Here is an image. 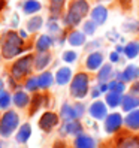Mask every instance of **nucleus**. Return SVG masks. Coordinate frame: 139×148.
Masks as SVG:
<instances>
[{"label":"nucleus","mask_w":139,"mask_h":148,"mask_svg":"<svg viewBox=\"0 0 139 148\" xmlns=\"http://www.w3.org/2000/svg\"><path fill=\"white\" fill-rule=\"evenodd\" d=\"M31 62H33L31 56H24L20 60H16V62L12 64V69H11L12 78H15V79H21L23 76L27 75L31 71Z\"/></svg>","instance_id":"nucleus-5"},{"label":"nucleus","mask_w":139,"mask_h":148,"mask_svg":"<svg viewBox=\"0 0 139 148\" xmlns=\"http://www.w3.org/2000/svg\"><path fill=\"white\" fill-rule=\"evenodd\" d=\"M58 124V117L54 114V112H45L40 120H39V127L45 132H49L53 127H55Z\"/></svg>","instance_id":"nucleus-7"},{"label":"nucleus","mask_w":139,"mask_h":148,"mask_svg":"<svg viewBox=\"0 0 139 148\" xmlns=\"http://www.w3.org/2000/svg\"><path fill=\"white\" fill-rule=\"evenodd\" d=\"M18 126V115L15 111H8L0 118V135L8 138L14 133V130Z\"/></svg>","instance_id":"nucleus-4"},{"label":"nucleus","mask_w":139,"mask_h":148,"mask_svg":"<svg viewBox=\"0 0 139 148\" xmlns=\"http://www.w3.org/2000/svg\"><path fill=\"white\" fill-rule=\"evenodd\" d=\"M130 2H132V0H120V3L123 8H130Z\"/></svg>","instance_id":"nucleus-38"},{"label":"nucleus","mask_w":139,"mask_h":148,"mask_svg":"<svg viewBox=\"0 0 139 148\" xmlns=\"http://www.w3.org/2000/svg\"><path fill=\"white\" fill-rule=\"evenodd\" d=\"M139 76V67H136V66H127L126 69L121 73H118V78L121 81H133V79H136V78Z\"/></svg>","instance_id":"nucleus-12"},{"label":"nucleus","mask_w":139,"mask_h":148,"mask_svg":"<svg viewBox=\"0 0 139 148\" xmlns=\"http://www.w3.org/2000/svg\"><path fill=\"white\" fill-rule=\"evenodd\" d=\"M84 32L87 34H93L94 32H96V23L94 21H87L84 24Z\"/></svg>","instance_id":"nucleus-35"},{"label":"nucleus","mask_w":139,"mask_h":148,"mask_svg":"<svg viewBox=\"0 0 139 148\" xmlns=\"http://www.w3.org/2000/svg\"><path fill=\"white\" fill-rule=\"evenodd\" d=\"M88 12V3L85 0H75L73 3H71L69 6V11H67V15L64 18V23L67 25H78L79 21L84 18Z\"/></svg>","instance_id":"nucleus-2"},{"label":"nucleus","mask_w":139,"mask_h":148,"mask_svg":"<svg viewBox=\"0 0 139 148\" xmlns=\"http://www.w3.org/2000/svg\"><path fill=\"white\" fill-rule=\"evenodd\" d=\"M118 60H120V56H118V53H117V51H115V53H112L111 54V62H118Z\"/></svg>","instance_id":"nucleus-37"},{"label":"nucleus","mask_w":139,"mask_h":148,"mask_svg":"<svg viewBox=\"0 0 139 148\" xmlns=\"http://www.w3.org/2000/svg\"><path fill=\"white\" fill-rule=\"evenodd\" d=\"M126 126L129 129H133V130H138L139 129V109L136 111H132L130 114L126 117Z\"/></svg>","instance_id":"nucleus-18"},{"label":"nucleus","mask_w":139,"mask_h":148,"mask_svg":"<svg viewBox=\"0 0 139 148\" xmlns=\"http://www.w3.org/2000/svg\"><path fill=\"white\" fill-rule=\"evenodd\" d=\"M123 124V118H121L120 114H109L106 117V121H105V130L108 133H115L117 130L121 127Z\"/></svg>","instance_id":"nucleus-8"},{"label":"nucleus","mask_w":139,"mask_h":148,"mask_svg":"<svg viewBox=\"0 0 139 148\" xmlns=\"http://www.w3.org/2000/svg\"><path fill=\"white\" fill-rule=\"evenodd\" d=\"M43 100H45V97L43 96H40V94H36L33 97V100H31V109H30V114H34L40 106H42V103H43Z\"/></svg>","instance_id":"nucleus-29"},{"label":"nucleus","mask_w":139,"mask_h":148,"mask_svg":"<svg viewBox=\"0 0 139 148\" xmlns=\"http://www.w3.org/2000/svg\"><path fill=\"white\" fill-rule=\"evenodd\" d=\"M38 11H40V3L38 0H27L24 3V12L25 14H34Z\"/></svg>","instance_id":"nucleus-27"},{"label":"nucleus","mask_w":139,"mask_h":148,"mask_svg":"<svg viewBox=\"0 0 139 148\" xmlns=\"http://www.w3.org/2000/svg\"><path fill=\"white\" fill-rule=\"evenodd\" d=\"M111 73H112V67H111V64H105L102 69H100V72H99V81L100 82H105L108 78L111 76Z\"/></svg>","instance_id":"nucleus-28"},{"label":"nucleus","mask_w":139,"mask_h":148,"mask_svg":"<svg viewBox=\"0 0 139 148\" xmlns=\"http://www.w3.org/2000/svg\"><path fill=\"white\" fill-rule=\"evenodd\" d=\"M51 43H53V39H51L49 36H47V34H43V36H40L36 42V49L39 51V53H42V51H47Z\"/></svg>","instance_id":"nucleus-24"},{"label":"nucleus","mask_w":139,"mask_h":148,"mask_svg":"<svg viewBox=\"0 0 139 148\" xmlns=\"http://www.w3.org/2000/svg\"><path fill=\"white\" fill-rule=\"evenodd\" d=\"M14 103L20 108H24L29 103V94L24 93V91H16L14 94Z\"/></svg>","instance_id":"nucleus-25"},{"label":"nucleus","mask_w":139,"mask_h":148,"mask_svg":"<svg viewBox=\"0 0 139 148\" xmlns=\"http://www.w3.org/2000/svg\"><path fill=\"white\" fill-rule=\"evenodd\" d=\"M82 112H84V106L82 105H76V106L63 105L60 115H62V118H64L66 121H71V120H75L78 117H81Z\"/></svg>","instance_id":"nucleus-6"},{"label":"nucleus","mask_w":139,"mask_h":148,"mask_svg":"<svg viewBox=\"0 0 139 148\" xmlns=\"http://www.w3.org/2000/svg\"><path fill=\"white\" fill-rule=\"evenodd\" d=\"M124 54L129 58H135L139 54V43L138 42H130L124 47Z\"/></svg>","instance_id":"nucleus-26"},{"label":"nucleus","mask_w":139,"mask_h":148,"mask_svg":"<svg viewBox=\"0 0 139 148\" xmlns=\"http://www.w3.org/2000/svg\"><path fill=\"white\" fill-rule=\"evenodd\" d=\"M63 60L66 63H73L76 60V53H73V51H66L63 54Z\"/></svg>","instance_id":"nucleus-36"},{"label":"nucleus","mask_w":139,"mask_h":148,"mask_svg":"<svg viewBox=\"0 0 139 148\" xmlns=\"http://www.w3.org/2000/svg\"><path fill=\"white\" fill-rule=\"evenodd\" d=\"M63 5H64V0H51V14L57 16L62 12Z\"/></svg>","instance_id":"nucleus-32"},{"label":"nucleus","mask_w":139,"mask_h":148,"mask_svg":"<svg viewBox=\"0 0 139 148\" xmlns=\"http://www.w3.org/2000/svg\"><path fill=\"white\" fill-rule=\"evenodd\" d=\"M42 18L40 16H33V18L29 21V24H27V27H29V30L30 32H36V30H39L40 27H42Z\"/></svg>","instance_id":"nucleus-30"},{"label":"nucleus","mask_w":139,"mask_h":148,"mask_svg":"<svg viewBox=\"0 0 139 148\" xmlns=\"http://www.w3.org/2000/svg\"><path fill=\"white\" fill-rule=\"evenodd\" d=\"M2 53L5 58H12L23 53V39L15 32H8L3 36L2 42Z\"/></svg>","instance_id":"nucleus-1"},{"label":"nucleus","mask_w":139,"mask_h":148,"mask_svg":"<svg viewBox=\"0 0 139 148\" xmlns=\"http://www.w3.org/2000/svg\"><path fill=\"white\" fill-rule=\"evenodd\" d=\"M69 43L73 47H81L85 43V34L82 32H72L69 34Z\"/></svg>","instance_id":"nucleus-20"},{"label":"nucleus","mask_w":139,"mask_h":148,"mask_svg":"<svg viewBox=\"0 0 139 148\" xmlns=\"http://www.w3.org/2000/svg\"><path fill=\"white\" fill-rule=\"evenodd\" d=\"M30 135H31V127H30V124H23V126L20 127L18 135H16V141H18V142H27V139L30 138Z\"/></svg>","instance_id":"nucleus-23"},{"label":"nucleus","mask_w":139,"mask_h":148,"mask_svg":"<svg viewBox=\"0 0 139 148\" xmlns=\"http://www.w3.org/2000/svg\"><path fill=\"white\" fill-rule=\"evenodd\" d=\"M109 91H117V93H123L124 91V84L123 81H111L108 84Z\"/></svg>","instance_id":"nucleus-33"},{"label":"nucleus","mask_w":139,"mask_h":148,"mask_svg":"<svg viewBox=\"0 0 139 148\" xmlns=\"http://www.w3.org/2000/svg\"><path fill=\"white\" fill-rule=\"evenodd\" d=\"M81 124L78 123V121H67V123L64 124V129H63V132L67 133V135H78V133H81Z\"/></svg>","instance_id":"nucleus-21"},{"label":"nucleus","mask_w":139,"mask_h":148,"mask_svg":"<svg viewBox=\"0 0 139 148\" xmlns=\"http://www.w3.org/2000/svg\"><path fill=\"white\" fill-rule=\"evenodd\" d=\"M75 148H96V142L90 136L79 135L75 139Z\"/></svg>","instance_id":"nucleus-14"},{"label":"nucleus","mask_w":139,"mask_h":148,"mask_svg":"<svg viewBox=\"0 0 139 148\" xmlns=\"http://www.w3.org/2000/svg\"><path fill=\"white\" fill-rule=\"evenodd\" d=\"M103 63V56L100 53H91L88 57H87V62H85V66L87 69H90V71H96L99 69Z\"/></svg>","instance_id":"nucleus-10"},{"label":"nucleus","mask_w":139,"mask_h":148,"mask_svg":"<svg viewBox=\"0 0 139 148\" xmlns=\"http://www.w3.org/2000/svg\"><path fill=\"white\" fill-rule=\"evenodd\" d=\"M90 115L96 120H103L108 117V112H106V105L103 102H94L93 105L90 106Z\"/></svg>","instance_id":"nucleus-9"},{"label":"nucleus","mask_w":139,"mask_h":148,"mask_svg":"<svg viewBox=\"0 0 139 148\" xmlns=\"http://www.w3.org/2000/svg\"><path fill=\"white\" fill-rule=\"evenodd\" d=\"M132 91H133V93H139V82H136V84L132 87Z\"/></svg>","instance_id":"nucleus-40"},{"label":"nucleus","mask_w":139,"mask_h":148,"mask_svg":"<svg viewBox=\"0 0 139 148\" xmlns=\"http://www.w3.org/2000/svg\"><path fill=\"white\" fill-rule=\"evenodd\" d=\"M102 91H100V88H94L93 90V93H91V96H93V97H97V96L100 94Z\"/></svg>","instance_id":"nucleus-39"},{"label":"nucleus","mask_w":139,"mask_h":148,"mask_svg":"<svg viewBox=\"0 0 139 148\" xmlns=\"http://www.w3.org/2000/svg\"><path fill=\"white\" fill-rule=\"evenodd\" d=\"M123 93H117V91H111L106 94V103L108 106L111 108H115L118 105H121V102H123V96H121Z\"/></svg>","instance_id":"nucleus-19"},{"label":"nucleus","mask_w":139,"mask_h":148,"mask_svg":"<svg viewBox=\"0 0 139 148\" xmlns=\"http://www.w3.org/2000/svg\"><path fill=\"white\" fill-rule=\"evenodd\" d=\"M117 148H139L138 136H123L117 141Z\"/></svg>","instance_id":"nucleus-11"},{"label":"nucleus","mask_w":139,"mask_h":148,"mask_svg":"<svg viewBox=\"0 0 139 148\" xmlns=\"http://www.w3.org/2000/svg\"><path fill=\"white\" fill-rule=\"evenodd\" d=\"M51 62V56L47 53V51H42V53H39L36 57H34V69H43L47 67Z\"/></svg>","instance_id":"nucleus-16"},{"label":"nucleus","mask_w":139,"mask_h":148,"mask_svg":"<svg viewBox=\"0 0 139 148\" xmlns=\"http://www.w3.org/2000/svg\"><path fill=\"white\" fill-rule=\"evenodd\" d=\"M72 79V71L69 67H62V69H58V72L55 75V82L60 84V85H64L67 84L69 81Z\"/></svg>","instance_id":"nucleus-15"},{"label":"nucleus","mask_w":139,"mask_h":148,"mask_svg":"<svg viewBox=\"0 0 139 148\" xmlns=\"http://www.w3.org/2000/svg\"><path fill=\"white\" fill-rule=\"evenodd\" d=\"M99 88H100V91H102V93H103V91H106V90H109V88H108V85H106V84H102V85L99 87Z\"/></svg>","instance_id":"nucleus-41"},{"label":"nucleus","mask_w":139,"mask_h":148,"mask_svg":"<svg viewBox=\"0 0 139 148\" xmlns=\"http://www.w3.org/2000/svg\"><path fill=\"white\" fill-rule=\"evenodd\" d=\"M0 90H3V81L0 79Z\"/></svg>","instance_id":"nucleus-43"},{"label":"nucleus","mask_w":139,"mask_h":148,"mask_svg":"<svg viewBox=\"0 0 139 148\" xmlns=\"http://www.w3.org/2000/svg\"><path fill=\"white\" fill-rule=\"evenodd\" d=\"M25 88H27L29 91H34V90H38L39 88V79L38 78H29L27 82H25Z\"/></svg>","instance_id":"nucleus-34"},{"label":"nucleus","mask_w":139,"mask_h":148,"mask_svg":"<svg viewBox=\"0 0 139 148\" xmlns=\"http://www.w3.org/2000/svg\"><path fill=\"white\" fill-rule=\"evenodd\" d=\"M121 105H123V109L124 111H133L139 106V97L136 96H132V94H127L123 97V102H121Z\"/></svg>","instance_id":"nucleus-17"},{"label":"nucleus","mask_w":139,"mask_h":148,"mask_svg":"<svg viewBox=\"0 0 139 148\" xmlns=\"http://www.w3.org/2000/svg\"><path fill=\"white\" fill-rule=\"evenodd\" d=\"M5 5H6V2H5V0H0V11H2L3 8H5Z\"/></svg>","instance_id":"nucleus-42"},{"label":"nucleus","mask_w":139,"mask_h":148,"mask_svg":"<svg viewBox=\"0 0 139 148\" xmlns=\"http://www.w3.org/2000/svg\"><path fill=\"white\" fill-rule=\"evenodd\" d=\"M108 18V9L103 6H96L91 11V20L96 24H103Z\"/></svg>","instance_id":"nucleus-13"},{"label":"nucleus","mask_w":139,"mask_h":148,"mask_svg":"<svg viewBox=\"0 0 139 148\" xmlns=\"http://www.w3.org/2000/svg\"><path fill=\"white\" fill-rule=\"evenodd\" d=\"M38 79H39V88H48V87L53 85L54 76H53V73H49V72H43Z\"/></svg>","instance_id":"nucleus-22"},{"label":"nucleus","mask_w":139,"mask_h":148,"mask_svg":"<svg viewBox=\"0 0 139 148\" xmlns=\"http://www.w3.org/2000/svg\"><path fill=\"white\" fill-rule=\"evenodd\" d=\"M71 93L76 99H84L88 93V75L87 73L75 75L71 84Z\"/></svg>","instance_id":"nucleus-3"},{"label":"nucleus","mask_w":139,"mask_h":148,"mask_svg":"<svg viewBox=\"0 0 139 148\" xmlns=\"http://www.w3.org/2000/svg\"><path fill=\"white\" fill-rule=\"evenodd\" d=\"M11 105V96L8 91L0 90V109H5Z\"/></svg>","instance_id":"nucleus-31"}]
</instances>
